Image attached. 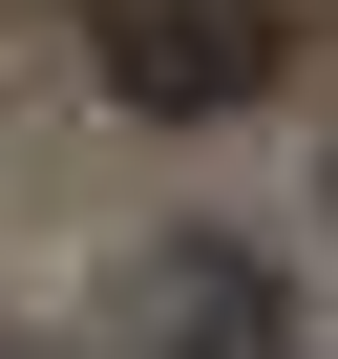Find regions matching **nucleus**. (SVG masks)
<instances>
[{
    "label": "nucleus",
    "instance_id": "f257e3e1",
    "mask_svg": "<svg viewBox=\"0 0 338 359\" xmlns=\"http://www.w3.org/2000/svg\"><path fill=\"white\" fill-rule=\"evenodd\" d=\"M106 85H127L148 127L254 106V85H275V0H106Z\"/></svg>",
    "mask_w": 338,
    "mask_h": 359
},
{
    "label": "nucleus",
    "instance_id": "f03ea898",
    "mask_svg": "<svg viewBox=\"0 0 338 359\" xmlns=\"http://www.w3.org/2000/svg\"><path fill=\"white\" fill-rule=\"evenodd\" d=\"M127 317H148V359H296V338H275V275H254L233 233H169Z\"/></svg>",
    "mask_w": 338,
    "mask_h": 359
}]
</instances>
